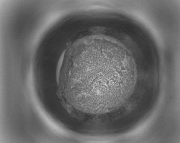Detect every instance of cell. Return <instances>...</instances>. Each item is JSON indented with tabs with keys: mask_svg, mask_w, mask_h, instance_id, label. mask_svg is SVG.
Wrapping results in <instances>:
<instances>
[{
	"mask_svg": "<svg viewBox=\"0 0 180 143\" xmlns=\"http://www.w3.org/2000/svg\"><path fill=\"white\" fill-rule=\"evenodd\" d=\"M66 84L76 100L89 110L104 114L127 100L137 79L132 54L111 37L93 39L69 53L65 69Z\"/></svg>",
	"mask_w": 180,
	"mask_h": 143,
	"instance_id": "obj_1",
	"label": "cell"
}]
</instances>
